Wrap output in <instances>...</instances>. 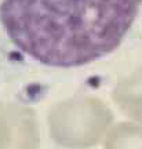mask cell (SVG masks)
I'll return each instance as SVG.
<instances>
[{"instance_id": "6da1fadb", "label": "cell", "mask_w": 142, "mask_h": 149, "mask_svg": "<svg viewBox=\"0 0 142 149\" xmlns=\"http://www.w3.org/2000/svg\"><path fill=\"white\" fill-rule=\"evenodd\" d=\"M141 6L142 0H1L0 26L25 58L70 69L113 53Z\"/></svg>"}]
</instances>
